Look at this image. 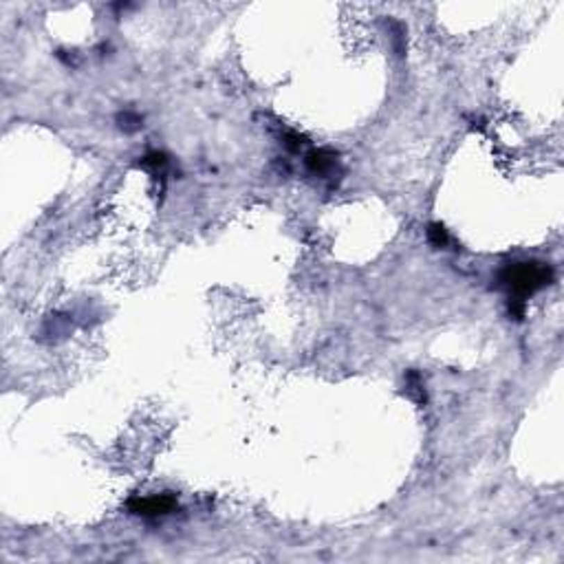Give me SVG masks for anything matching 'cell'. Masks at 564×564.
<instances>
[{
	"instance_id": "5",
	"label": "cell",
	"mask_w": 564,
	"mask_h": 564,
	"mask_svg": "<svg viewBox=\"0 0 564 564\" xmlns=\"http://www.w3.org/2000/svg\"><path fill=\"white\" fill-rule=\"evenodd\" d=\"M168 163V157L163 155V152H148V155L144 157V161H141V165H146V168H163V165Z\"/></svg>"
},
{
	"instance_id": "3",
	"label": "cell",
	"mask_w": 564,
	"mask_h": 564,
	"mask_svg": "<svg viewBox=\"0 0 564 564\" xmlns=\"http://www.w3.org/2000/svg\"><path fill=\"white\" fill-rule=\"evenodd\" d=\"M306 165L313 174L326 176L333 168H335V155L331 150H313L306 157Z\"/></svg>"
},
{
	"instance_id": "2",
	"label": "cell",
	"mask_w": 564,
	"mask_h": 564,
	"mask_svg": "<svg viewBox=\"0 0 564 564\" xmlns=\"http://www.w3.org/2000/svg\"><path fill=\"white\" fill-rule=\"evenodd\" d=\"M174 507H176V501L168 494L137 498V501L131 503L133 514H141V516H163V514H170Z\"/></svg>"
},
{
	"instance_id": "4",
	"label": "cell",
	"mask_w": 564,
	"mask_h": 564,
	"mask_svg": "<svg viewBox=\"0 0 564 564\" xmlns=\"http://www.w3.org/2000/svg\"><path fill=\"white\" fill-rule=\"evenodd\" d=\"M428 240L432 242L434 247H445V245H447V232H445V227L439 225V223H432L430 229H428Z\"/></svg>"
},
{
	"instance_id": "1",
	"label": "cell",
	"mask_w": 564,
	"mask_h": 564,
	"mask_svg": "<svg viewBox=\"0 0 564 564\" xmlns=\"http://www.w3.org/2000/svg\"><path fill=\"white\" fill-rule=\"evenodd\" d=\"M501 280L514 293V302H522L554 280V269L545 263H516L505 269Z\"/></svg>"
}]
</instances>
